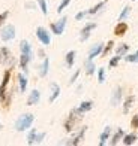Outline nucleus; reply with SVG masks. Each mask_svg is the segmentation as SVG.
Here are the masks:
<instances>
[{
  "instance_id": "obj_1",
  "label": "nucleus",
  "mask_w": 138,
  "mask_h": 146,
  "mask_svg": "<svg viewBox=\"0 0 138 146\" xmlns=\"http://www.w3.org/2000/svg\"><path fill=\"white\" fill-rule=\"evenodd\" d=\"M35 122V115L33 113H23L20 115L18 119L15 121V130L18 133H24L27 131Z\"/></svg>"
},
{
  "instance_id": "obj_2",
  "label": "nucleus",
  "mask_w": 138,
  "mask_h": 146,
  "mask_svg": "<svg viewBox=\"0 0 138 146\" xmlns=\"http://www.w3.org/2000/svg\"><path fill=\"white\" fill-rule=\"evenodd\" d=\"M83 116H84V115H81L80 112L77 110V108L72 109V110L69 112L66 121H65V124H63V127H65V130H66V133H72V131H74L77 122L80 121V119H83Z\"/></svg>"
},
{
  "instance_id": "obj_3",
  "label": "nucleus",
  "mask_w": 138,
  "mask_h": 146,
  "mask_svg": "<svg viewBox=\"0 0 138 146\" xmlns=\"http://www.w3.org/2000/svg\"><path fill=\"white\" fill-rule=\"evenodd\" d=\"M15 36H17V29H15L14 24H6L0 29V39H2L3 42L14 40Z\"/></svg>"
},
{
  "instance_id": "obj_4",
  "label": "nucleus",
  "mask_w": 138,
  "mask_h": 146,
  "mask_svg": "<svg viewBox=\"0 0 138 146\" xmlns=\"http://www.w3.org/2000/svg\"><path fill=\"white\" fill-rule=\"evenodd\" d=\"M66 24H68V17L65 15L62 17L59 21H54V23H51L50 24V30L53 35H56V36H62L63 33H65V29H66Z\"/></svg>"
},
{
  "instance_id": "obj_5",
  "label": "nucleus",
  "mask_w": 138,
  "mask_h": 146,
  "mask_svg": "<svg viewBox=\"0 0 138 146\" xmlns=\"http://www.w3.org/2000/svg\"><path fill=\"white\" fill-rule=\"evenodd\" d=\"M86 131H87V127L84 125V127H81V128H80V131L75 133V134L72 136L71 139H68V140H65V142H60L59 145H69V146H77V145H80V143L84 140Z\"/></svg>"
},
{
  "instance_id": "obj_6",
  "label": "nucleus",
  "mask_w": 138,
  "mask_h": 146,
  "mask_svg": "<svg viewBox=\"0 0 138 146\" xmlns=\"http://www.w3.org/2000/svg\"><path fill=\"white\" fill-rule=\"evenodd\" d=\"M11 81V69H6L3 73V79H2V84H0V102H5L6 94H8V85Z\"/></svg>"
},
{
  "instance_id": "obj_7",
  "label": "nucleus",
  "mask_w": 138,
  "mask_h": 146,
  "mask_svg": "<svg viewBox=\"0 0 138 146\" xmlns=\"http://www.w3.org/2000/svg\"><path fill=\"white\" fill-rule=\"evenodd\" d=\"M36 37H38V40L41 42V45H44V46L51 45V33L45 27H42V25L36 29Z\"/></svg>"
},
{
  "instance_id": "obj_8",
  "label": "nucleus",
  "mask_w": 138,
  "mask_h": 146,
  "mask_svg": "<svg viewBox=\"0 0 138 146\" xmlns=\"http://www.w3.org/2000/svg\"><path fill=\"white\" fill-rule=\"evenodd\" d=\"M122 100H123V88L120 87V85H117V87L113 90V92H111L110 104L113 106V108H117L119 104H122Z\"/></svg>"
},
{
  "instance_id": "obj_9",
  "label": "nucleus",
  "mask_w": 138,
  "mask_h": 146,
  "mask_svg": "<svg viewBox=\"0 0 138 146\" xmlns=\"http://www.w3.org/2000/svg\"><path fill=\"white\" fill-rule=\"evenodd\" d=\"M96 27H98L96 23H87V24H84V27L80 30V40L81 42H87L89 37L92 36V31H93Z\"/></svg>"
},
{
  "instance_id": "obj_10",
  "label": "nucleus",
  "mask_w": 138,
  "mask_h": 146,
  "mask_svg": "<svg viewBox=\"0 0 138 146\" xmlns=\"http://www.w3.org/2000/svg\"><path fill=\"white\" fill-rule=\"evenodd\" d=\"M32 60H33V55L32 54H21L18 58V66H20V69L24 72V75L29 73V64L32 63Z\"/></svg>"
},
{
  "instance_id": "obj_11",
  "label": "nucleus",
  "mask_w": 138,
  "mask_h": 146,
  "mask_svg": "<svg viewBox=\"0 0 138 146\" xmlns=\"http://www.w3.org/2000/svg\"><path fill=\"white\" fill-rule=\"evenodd\" d=\"M14 57H12L11 51L3 46V48H0V64H12L14 66Z\"/></svg>"
},
{
  "instance_id": "obj_12",
  "label": "nucleus",
  "mask_w": 138,
  "mask_h": 146,
  "mask_svg": "<svg viewBox=\"0 0 138 146\" xmlns=\"http://www.w3.org/2000/svg\"><path fill=\"white\" fill-rule=\"evenodd\" d=\"M60 85H59L57 82H51L50 84V96H48V102L50 103H54L59 97H60Z\"/></svg>"
},
{
  "instance_id": "obj_13",
  "label": "nucleus",
  "mask_w": 138,
  "mask_h": 146,
  "mask_svg": "<svg viewBox=\"0 0 138 146\" xmlns=\"http://www.w3.org/2000/svg\"><path fill=\"white\" fill-rule=\"evenodd\" d=\"M104 45L105 43H102V42H99V43H95L92 48L89 49V54H87V58L89 60H95L96 57H101V54H102V49H104Z\"/></svg>"
},
{
  "instance_id": "obj_14",
  "label": "nucleus",
  "mask_w": 138,
  "mask_h": 146,
  "mask_svg": "<svg viewBox=\"0 0 138 146\" xmlns=\"http://www.w3.org/2000/svg\"><path fill=\"white\" fill-rule=\"evenodd\" d=\"M41 102V91L39 90H32L29 92V97H27V106H35Z\"/></svg>"
},
{
  "instance_id": "obj_15",
  "label": "nucleus",
  "mask_w": 138,
  "mask_h": 146,
  "mask_svg": "<svg viewBox=\"0 0 138 146\" xmlns=\"http://www.w3.org/2000/svg\"><path fill=\"white\" fill-rule=\"evenodd\" d=\"M111 134H113V128L110 127V125H107V127L104 128V131L101 133V136H99V146H105L108 143V140H110V137H111Z\"/></svg>"
},
{
  "instance_id": "obj_16",
  "label": "nucleus",
  "mask_w": 138,
  "mask_h": 146,
  "mask_svg": "<svg viewBox=\"0 0 138 146\" xmlns=\"http://www.w3.org/2000/svg\"><path fill=\"white\" fill-rule=\"evenodd\" d=\"M128 30H129L128 23H126V21H119V23L116 24V27H114V35H116L117 37H122V36L126 35Z\"/></svg>"
},
{
  "instance_id": "obj_17",
  "label": "nucleus",
  "mask_w": 138,
  "mask_h": 146,
  "mask_svg": "<svg viewBox=\"0 0 138 146\" xmlns=\"http://www.w3.org/2000/svg\"><path fill=\"white\" fill-rule=\"evenodd\" d=\"M123 136H125V131H123V128H117L114 134H111V137H110V142H108V143H110L111 146L119 145V143L122 142Z\"/></svg>"
},
{
  "instance_id": "obj_18",
  "label": "nucleus",
  "mask_w": 138,
  "mask_h": 146,
  "mask_svg": "<svg viewBox=\"0 0 138 146\" xmlns=\"http://www.w3.org/2000/svg\"><path fill=\"white\" fill-rule=\"evenodd\" d=\"M38 73H39L41 78H45L50 73V58L48 57H45L42 60V63H41V66H39V69H38Z\"/></svg>"
},
{
  "instance_id": "obj_19",
  "label": "nucleus",
  "mask_w": 138,
  "mask_h": 146,
  "mask_svg": "<svg viewBox=\"0 0 138 146\" xmlns=\"http://www.w3.org/2000/svg\"><path fill=\"white\" fill-rule=\"evenodd\" d=\"M92 109H93V102H92V100H84V102H81L80 106L77 108V110L80 112L81 115H86L87 112H90Z\"/></svg>"
},
{
  "instance_id": "obj_20",
  "label": "nucleus",
  "mask_w": 138,
  "mask_h": 146,
  "mask_svg": "<svg viewBox=\"0 0 138 146\" xmlns=\"http://www.w3.org/2000/svg\"><path fill=\"white\" fill-rule=\"evenodd\" d=\"M17 79H18V90H20V92H26V90H27V84H29L27 75H24V73H18Z\"/></svg>"
},
{
  "instance_id": "obj_21",
  "label": "nucleus",
  "mask_w": 138,
  "mask_h": 146,
  "mask_svg": "<svg viewBox=\"0 0 138 146\" xmlns=\"http://www.w3.org/2000/svg\"><path fill=\"white\" fill-rule=\"evenodd\" d=\"M75 57H77V52L72 49V51H68L66 55H65V64H66L68 69H72L75 64Z\"/></svg>"
},
{
  "instance_id": "obj_22",
  "label": "nucleus",
  "mask_w": 138,
  "mask_h": 146,
  "mask_svg": "<svg viewBox=\"0 0 138 146\" xmlns=\"http://www.w3.org/2000/svg\"><path fill=\"white\" fill-rule=\"evenodd\" d=\"M96 64L93 63V60H86V61H84V72H86V75L87 76H92V75H95L96 73Z\"/></svg>"
},
{
  "instance_id": "obj_23",
  "label": "nucleus",
  "mask_w": 138,
  "mask_h": 146,
  "mask_svg": "<svg viewBox=\"0 0 138 146\" xmlns=\"http://www.w3.org/2000/svg\"><path fill=\"white\" fill-rule=\"evenodd\" d=\"M134 103H135V96H128L126 98H125V102H123V113L126 115V113H129V110L132 109V106H134Z\"/></svg>"
},
{
  "instance_id": "obj_24",
  "label": "nucleus",
  "mask_w": 138,
  "mask_h": 146,
  "mask_svg": "<svg viewBox=\"0 0 138 146\" xmlns=\"http://www.w3.org/2000/svg\"><path fill=\"white\" fill-rule=\"evenodd\" d=\"M108 0H101V2H98L95 6H92L89 11V15H96V14H99V12H102V9L105 8V5H107Z\"/></svg>"
},
{
  "instance_id": "obj_25",
  "label": "nucleus",
  "mask_w": 138,
  "mask_h": 146,
  "mask_svg": "<svg viewBox=\"0 0 138 146\" xmlns=\"http://www.w3.org/2000/svg\"><path fill=\"white\" fill-rule=\"evenodd\" d=\"M137 139H138V136L135 134V133H129V134L125 133V136L122 139V143L125 146H132L134 143H137Z\"/></svg>"
},
{
  "instance_id": "obj_26",
  "label": "nucleus",
  "mask_w": 138,
  "mask_h": 146,
  "mask_svg": "<svg viewBox=\"0 0 138 146\" xmlns=\"http://www.w3.org/2000/svg\"><path fill=\"white\" fill-rule=\"evenodd\" d=\"M20 52H21V54H32L33 55V49H32V45H30L29 40L20 42Z\"/></svg>"
},
{
  "instance_id": "obj_27",
  "label": "nucleus",
  "mask_w": 138,
  "mask_h": 146,
  "mask_svg": "<svg viewBox=\"0 0 138 146\" xmlns=\"http://www.w3.org/2000/svg\"><path fill=\"white\" fill-rule=\"evenodd\" d=\"M122 60H123V57H122V55H117V54H116L114 57H111V58H110V61H108V67H110V69H116L117 66L120 64Z\"/></svg>"
},
{
  "instance_id": "obj_28",
  "label": "nucleus",
  "mask_w": 138,
  "mask_h": 146,
  "mask_svg": "<svg viewBox=\"0 0 138 146\" xmlns=\"http://www.w3.org/2000/svg\"><path fill=\"white\" fill-rule=\"evenodd\" d=\"M123 60H125L126 63H132V64H137V63H138V49H137L135 52H132V54H129V52H128V54L123 57Z\"/></svg>"
},
{
  "instance_id": "obj_29",
  "label": "nucleus",
  "mask_w": 138,
  "mask_h": 146,
  "mask_svg": "<svg viewBox=\"0 0 138 146\" xmlns=\"http://www.w3.org/2000/svg\"><path fill=\"white\" fill-rule=\"evenodd\" d=\"M128 52H129V45H128V43H120V45L116 48V54H117V55L125 57Z\"/></svg>"
},
{
  "instance_id": "obj_30",
  "label": "nucleus",
  "mask_w": 138,
  "mask_h": 146,
  "mask_svg": "<svg viewBox=\"0 0 138 146\" xmlns=\"http://www.w3.org/2000/svg\"><path fill=\"white\" fill-rule=\"evenodd\" d=\"M131 11H132V8H131L129 5L125 6V8L122 9V12H120V15H119V21H126V18L131 15Z\"/></svg>"
},
{
  "instance_id": "obj_31",
  "label": "nucleus",
  "mask_w": 138,
  "mask_h": 146,
  "mask_svg": "<svg viewBox=\"0 0 138 146\" xmlns=\"http://www.w3.org/2000/svg\"><path fill=\"white\" fill-rule=\"evenodd\" d=\"M114 45H116V43H114V40H110L108 43H105V45H104V49H102L101 57H107V55L110 54V52L114 49Z\"/></svg>"
},
{
  "instance_id": "obj_32",
  "label": "nucleus",
  "mask_w": 138,
  "mask_h": 146,
  "mask_svg": "<svg viewBox=\"0 0 138 146\" xmlns=\"http://www.w3.org/2000/svg\"><path fill=\"white\" fill-rule=\"evenodd\" d=\"M38 2V6L39 9H41V12L44 15H48V5H47V0H36Z\"/></svg>"
},
{
  "instance_id": "obj_33",
  "label": "nucleus",
  "mask_w": 138,
  "mask_h": 146,
  "mask_svg": "<svg viewBox=\"0 0 138 146\" xmlns=\"http://www.w3.org/2000/svg\"><path fill=\"white\" fill-rule=\"evenodd\" d=\"M36 133H38L36 128H32L30 127V131L27 133V145H33V140H35V137H36Z\"/></svg>"
},
{
  "instance_id": "obj_34",
  "label": "nucleus",
  "mask_w": 138,
  "mask_h": 146,
  "mask_svg": "<svg viewBox=\"0 0 138 146\" xmlns=\"http://www.w3.org/2000/svg\"><path fill=\"white\" fill-rule=\"evenodd\" d=\"M72 0H60V3H59V6H57V14H62V12L69 6Z\"/></svg>"
},
{
  "instance_id": "obj_35",
  "label": "nucleus",
  "mask_w": 138,
  "mask_h": 146,
  "mask_svg": "<svg viewBox=\"0 0 138 146\" xmlns=\"http://www.w3.org/2000/svg\"><path fill=\"white\" fill-rule=\"evenodd\" d=\"M45 137H47V133H45V131L36 133V137H35V140H33V145H41V143L44 142Z\"/></svg>"
},
{
  "instance_id": "obj_36",
  "label": "nucleus",
  "mask_w": 138,
  "mask_h": 146,
  "mask_svg": "<svg viewBox=\"0 0 138 146\" xmlns=\"http://www.w3.org/2000/svg\"><path fill=\"white\" fill-rule=\"evenodd\" d=\"M96 75H98V82L104 84L105 82V76H107V75H105V69L104 67H99V69L96 70Z\"/></svg>"
},
{
  "instance_id": "obj_37",
  "label": "nucleus",
  "mask_w": 138,
  "mask_h": 146,
  "mask_svg": "<svg viewBox=\"0 0 138 146\" xmlns=\"http://www.w3.org/2000/svg\"><path fill=\"white\" fill-rule=\"evenodd\" d=\"M11 12L9 11H3V12H0V27H3L5 23H6V19H8Z\"/></svg>"
},
{
  "instance_id": "obj_38",
  "label": "nucleus",
  "mask_w": 138,
  "mask_h": 146,
  "mask_svg": "<svg viewBox=\"0 0 138 146\" xmlns=\"http://www.w3.org/2000/svg\"><path fill=\"white\" fill-rule=\"evenodd\" d=\"M86 17H89V11H87V9L78 12V14L75 15V19H77V21H83V19L86 18Z\"/></svg>"
},
{
  "instance_id": "obj_39",
  "label": "nucleus",
  "mask_w": 138,
  "mask_h": 146,
  "mask_svg": "<svg viewBox=\"0 0 138 146\" xmlns=\"http://www.w3.org/2000/svg\"><path fill=\"white\" fill-rule=\"evenodd\" d=\"M80 73H81V70L80 69H77L75 72H74V75L71 76V79H69V85H74L75 82H77V79L80 78Z\"/></svg>"
},
{
  "instance_id": "obj_40",
  "label": "nucleus",
  "mask_w": 138,
  "mask_h": 146,
  "mask_svg": "<svg viewBox=\"0 0 138 146\" xmlns=\"http://www.w3.org/2000/svg\"><path fill=\"white\" fill-rule=\"evenodd\" d=\"M131 127H132L134 130L138 128V113L132 116V119H131Z\"/></svg>"
},
{
  "instance_id": "obj_41",
  "label": "nucleus",
  "mask_w": 138,
  "mask_h": 146,
  "mask_svg": "<svg viewBox=\"0 0 138 146\" xmlns=\"http://www.w3.org/2000/svg\"><path fill=\"white\" fill-rule=\"evenodd\" d=\"M38 55H39V58H42V60H44L45 57H47V55H45V51H44V49H41V48L38 49Z\"/></svg>"
},
{
  "instance_id": "obj_42",
  "label": "nucleus",
  "mask_w": 138,
  "mask_h": 146,
  "mask_svg": "<svg viewBox=\"0 0 138 146\" xmlns=\"http://www.w3.org/2000/svg\"><path fill=\"white\" fill-rule=\"evenodd\" d=\"M0 130H2V122H0Z\"/></svg>"
},
{
  "instance_id": "obj_43",
  "label": "nucleus",
  "mask_w": 138,
  "mask_h": 146,
  "mask_svg": "<svg viewBox=\"0 0 138 146\" xmlns=\"http://www.w3.org/2000/svg\"><path fill=\"white\" fill-rule=\"evenodd\" d=\"M131 2H135V0H131Z\"/></svg>"
},
{
  "instance_id": "obj_44",
  "label": "nucleus",
  "mask_w": 138,
  "mask_h": 146,
  "mask_svg": "<svg viewBox=\"0 0 138 146\" xmlns=\"http://www.w3.org/2000/svg\"><path fill=\"white\" fill-rule=\"evenodd\" d=\"M137 142H138V139H137Z\"/></svg>"
}]
</instances>
